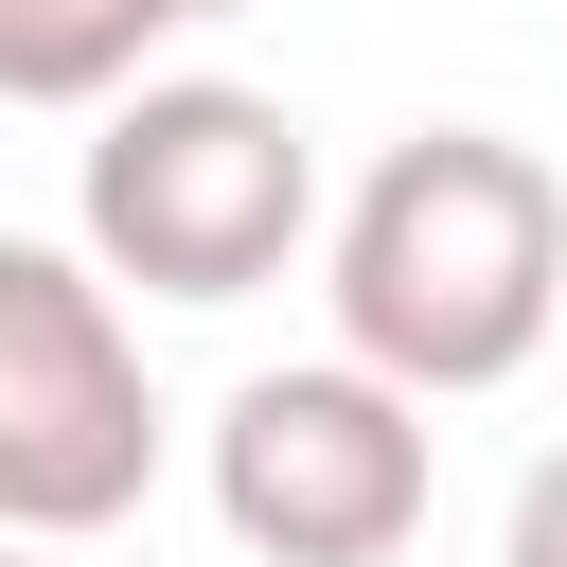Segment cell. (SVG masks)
<instances>
[{
  "label": "cell",
  "mask_w": 567,
  "mask_h": 567,
  "mask_svg": "<svg viewBox=\"0 0 567 567\" xmlns=\"http://www.w3.org/2000/svg\"><path fill=\"white\" fill-rule=\"evenodd\" d=\"M319 301H337V354H372L425 408L514 390L549 354V319H567V195H549V159L496 142V124H408L337 195Z\"/></svg>",
  "instance_id": "cell-1"
},
{
  "label": "cell",
  "mask_w": 567,
  "mask_h": 567,
  "mask_svg": "<svg viewBox=\"0 0 567 567\" xmlns=\"http://www.w3.org/2000/svg\"><path fill=\"white\" fill-rule=\"evenodd\" d=\"M319 230V142L230 89V71H142L124 106H89L71 159V248L142 301H266Z\"/></svg>",
  "instance_id": "cell-2"
},
{
  "label": "cell",
  "mask_w": 567,
  "mask_h": 567,
  "mask_svg": "<svg viewBox=\"0 0 567 567\" xmlns=\"http://www.w3.org/2000/svg\"><path fill=\"white\" fill-rule=\"evenodd\" d=\"M443 496L425 390H390L372 354H284L213 408V532L248 567H390Z\"/></svg>",
  "instance_id": "cell-3"
},
{
  "label": "cell",
  "mask_w": 567,
  "mask_h": 567,
  "mask_svg": "<svg viewBox=\"0 0 567 567\" xmlns=\"http://www.w3.org/2000/svg\"><path fill=\"white\" fill-rule=\"evenodd\" d=\"M159 478V390H142V337H124V284L53 230L0 248V532L18 549H71L106 514H142Z\"/></svg>",
  "instance_id": "cell-4"
},
{
  "label": "cell",
  "mask_w": 567,
  "mask_h": 567,
  "mask_svg": "<svg viewBox=\"0 0 567 567\" xmlns=\"http://www.w3.org/2000/svg\"><path fill=\"white\" fill-rule=\"evenodd\" d=\"M213 18H248V0H0V89L18 106H124Z\"/></svg>",
  "instance_id": "cell-5"
},
{
  "label": "cell",
  "mask_w": 567,
  "mask_h": 567,
  "mask_svg": "<svg viewBox=\"0 0 567 567\" xmlns=\"http://www.w3.org/2000/svg\"><path fill=\"white\" fill-rule=\"evenodd\" d=\"M496 567H567V443L514 478V532H496Z\"/></svg>",
  "instance_id": "cell-6"
},
{
  "label": "cell",
  "mask_w": 567,
  "mask_h": 567,
  "mask_svg": "<svg viewBox=\"0 0 567 567\" xmlns=\"http://www.w3.org/2000/svg\"><path fill=\"white\" fill-rule=\"evenodd\" d=\"M18 567H53V549H18Z\"/></svg>",
  "instance_id": "cell-7"
}]
</instances>
